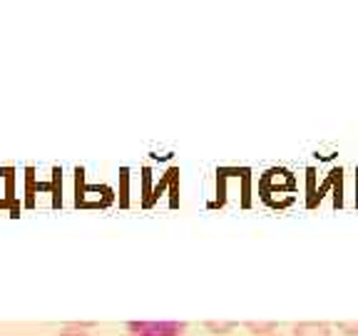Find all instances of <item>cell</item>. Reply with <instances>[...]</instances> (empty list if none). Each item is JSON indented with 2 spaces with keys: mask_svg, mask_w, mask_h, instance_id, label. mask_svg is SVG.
<instances>
[{
  "mask_svg": "<svg viewBox=\"0 0 358 336\" xmlns=\"http://www.w3.org/2000/svg\"><path fill=\"white\" fill-rule=\"evenodd\" d=\"M185 321H127L129 336H182Z\"/></svg>",
  "mask_w": 358,
  "mask_h": 336,
  "instance_id": "obj_1",
  "label": "cell"
},
{
  "mask_svg": "<svg viewBox=\"0 0 358 336\" xmlns=\"http://www.w3.org/2000/svg\"><path fill=\"white\" fill-rule=\"evenodd\" d=\"M294 336H331V326L326 321H301L291 329Z\"/></svg>",
  "mask_w": 358,
  "mask_h": 336,
  "instance_id": "obj_2",
  "label": "cell"
},
{
  "mask_svg": "<svg viewBox=\"0 0 358 336\" xmlns=\"http://www.w3.org/2000/svg\"><path fill=\"white\" fill-rule=\"evenodd\" d=\"M246 329L249 331H254L257 336H268V334H276V324L274 321H246Z\"/></svg>",
  "mask_w": 358,
  "mask_h": 336,
  "instance_id": "obj_3",
  "label": "cell"
},
{
  "mask_svg": "<svg viewBox=\"0 0 358 336\" xmlns=\"http://www.w3.org/2000/svg\"><path fill=\"white\" fill-rule=\"evenodd\" d=\"M85 326H90V324H70L67 329H62L57 336H90L87 331H85Z\"/></svg>",
  "mask_w": 358,
  "mask_h": 336,
  "instance_id": "obj_4",
  "label": "cell"
},
{
  "mask_svg": "<svg viewBox=\"0 0 358 336\" xmlns=\"http://www.w3.org/2000/svg\"><path fill=\"white\" fill-rule=\"evenodd\" d=\"M207 329L217 331V334H227L229 329H234V324H231V321H224V324H217V321H207Z\"/></svg>",
  "mask_w": 358,
  "mask_h": 336,
  "instance_id": "obj_5",
  "label": "cell"
},
{
  "mask_svg": "<svg viewBox=\"0 0 358 336\" xmlns=\"http://www.w3.org/2000/svg\"><path fill=\"white\" fill-rule=\"evenodd\" d=\"M341 329H343V331H348L351 336H356V334H358V324H341Z\"/></svg>",
  "mask_w": 358,
  "mask_h": 336,
  "instance_id": "obj_6",
  "label": "cell"
},
{
  "mask_svg": "<svg viewBox=\"0 0 358 336\" xmlns=\"http://www.w3.org/2000/svg\"><path fill=\"white\" fill-rule=\"evenodd\" d=\"M268 336H281V334H268Z\"/></svg>",
  "mask_w": 358,
  "mask_h": 336,
  "instance_id": "obj_7",
  "label": "cell"
}]
</instances>
